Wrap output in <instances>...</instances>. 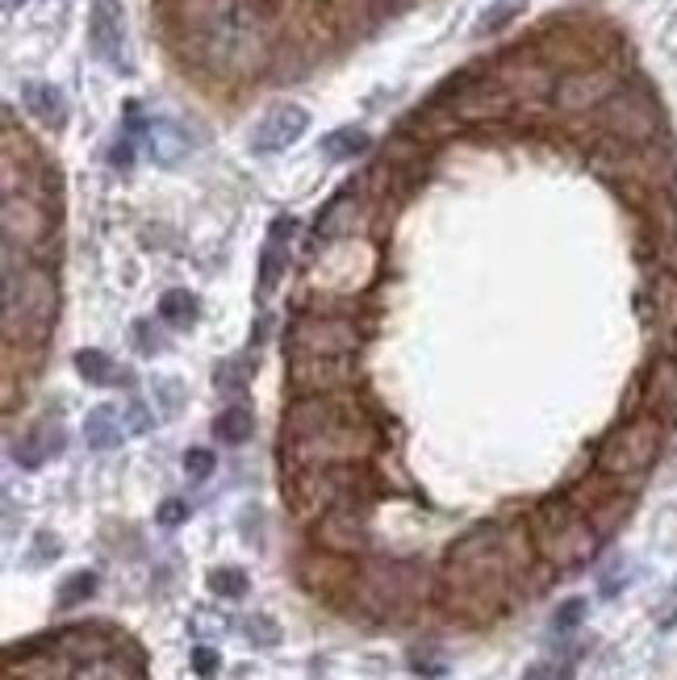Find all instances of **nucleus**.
I'll return each mask as SVG.
<instances>
[{
    "instance_id": "f257e3e1",
    "label": "nucleus",
    "mask_w": 677,
    "mask_h": 680,
    "mask_svg": "<svg viewBox=\"0 0 677 680\" xmlns=\"http://www.w3.org/2000/svg\"><path fill=\"white\" fill-rule=\"evenodd\" d=\"M431 593H439V580L422 563L406 560H360V572L348 589L356 613L372 622H401Z\"/></svg>"
},
{
    "instance_id": "f03ea898",
    "label": "nucleus",
    "mask_w": 677,
    "mask_h": 680,
    "mask_svg": "<svg viewBox=\"0 0 677 680\" xmlns=\"http://www.w3.org/2000/svg\"><path fill=\"white\" fill-rule=\"evenodd\" d=\"M527 534L536 543V556L556 572H574L581 563L594 560L598 551V530L590 527V518L577 510L569 497H548L536 510L527 513Z\"/></svg>"
},
{
    "instance_id": "7ed1b4c3",
    "label": "nucleus",
    "mask_w": 677,
    "mask_h": 680,
    "mask_svg": "<svg viewBox=\"0 0 677 680\" xmlns=\"http://www.w3.org/2000/svg\"><path fill=\"white\" fill-rule=\"evenodd\" d=\"M657 456H660V422L657 418H631L619 430H610L607 442L594 456V468L610 480H627L648 472Z\"/></svg>"
},
{
    "instance_id": "20e7f679",
    "label": "nucleus",
    "mask_w": 677,
    "mask_h": 680,
    "mask_svg": "<svg viewBox=\"0 0 677 680\" xmlns=\"http://www.w3.org/2000/svg\"><path fill=\"white\" fill-rule=\"evenodd\" d=\"M348 422H365L360 409L351 406V397H339V392L297 397L293 406L285 409V442L318 439V434H330V430H339Z\"/></svg>"
},
{
    "instance_id": "39448f33",
    "label": "nucleus",
    "mask_w": 677,
    "mask_h": 680,
    "mask_svg": "<svg viewBox=\"0 0 677 680\" xmlns=\"http://www.w3.org/2000/svg\"><path fill=\"white\" fill-rule=\"evenodd\" d=\"M126 647H130V639H126L122 630L104 627V622H80V627H68L59 630V634H51V656L63 660L68 668L88 660H104V656H118Z\"/></svg>"
},
{
    "instance_id": "423d86ee",
    "label": "nucleus",
    "mask_w": 677,
    "mask_h": 680,
    "mask_svg": "<svg viewBox=\"0 0 677 680\" xmlns=\"http://www.w3.org/2000/svg\"><path fill=\"white\" fill-rule=\"evenodd\" d=\"M313 547L330 551V556H368V522L365 506H335L313 522Z\"/></svg>"
},
{
    "instance_id": "0eeeda50",
    "label": "nucleus",
    "mask_w": 677,
    "mask_h": 680,
    "mask_svg": "<svg viewBox=\"0 0 677 680\" xmlns=\"http://www.w3.org/2000/svg\"><path fill=\"white\" fill-rule=\"evenodd\" d=\"M348 380H356L351 356H289V384L297 389V397L339 392Z\"/></svg>"
},
{
    "instance_id": "6e6552de",
    "label": "nucleus",
    "mask_w": 677,
    "mask_h": 680,
    "mask_svg": "<svg viewBox=\"0 0 677 680\" xmlns=\"http://www.w3.org/2000/svg\"><path fill=\"white\" fill-rule=\"evenodd\" d=\"M356 572H360V563L356 560H348V556H330V551H318V547H313L310 556L297 560V580H301L313 597L348 593Z\"/></svg>"
},
{
    "instance_id": "1a4fd4ad",
    "label": "nucleus",
    "mask_w": 677,
    "mask_h": 680,
    "mask_svg": "<svg viewBox=\"0 0 677 680\" xmlns=\"http://www.w3.org/2000/svg\"><path fill=\"white\" fill-rule=\"evenodd\" d=\"M88 42L101 63H109L113 71H130L126 59V13L118 0H97L92 18H88Z\"/></svg>"
},
{
    "instance_id": "9d476101",
    "label": "nucleus",
    "mask_w": 677,
    "mask_h": 680,
    "mask_svg": "<svg viewBox=\"0 0 677 680\" xmlns=\"http://www.w3.org/2000/svg\"><path fill=\"white\" fill-rule=\"evenodd\" d=\"M285 342H289V356H351L360 339H356V330L344 322L310 318V322H297Z\"/></svg>"
},
{
    "instance_id": "9b49d317",
    "label": "nucleus",
    "mask_w": 677,
    "mask_h": 680,
    "mask_svg": "<svg viewBox=\"0 0 677 680\" xmlns=\"http://www.w3.org/2000/svg\"><path fill=\"white\" fill-rule=\"evenodd\" d=\"M306 130H310V113H306L301 104H293V101H280L260 118L256 134H251V147H256L260 154L289 151V147H293Z\"/></svg>"
},
{
    "instance_id": "f8f14e48",
    "label": "nucleus",
    "mask_w": 677,
    "mask_h": 680,
    "mask_svg": "<svg viewBox=\"0 0 677 680\" xmlns=\"http://www.w3.org/2000/svg\"><path fill=\"white\" fill-rule=\"evenodd\" d=\"M68 680H142V656L139 647L130 643L118 656H104V660H88L68 668Z\"/></svg>"
},
{
    "instance_id": "ddd939ff",
    "label": "nucleus",
    "mask_w": 677,
    "mask_h": 680,
    "mask_svg": "<svg viewBox=\"0 0 677 680\" xmlns=\"http://www.w3.org/2000/svg\"><path fill=\"white\" fill-rule=\"evenodd\" d=\"M21 104H26L30 118L42 121V126H51V130H59V126L68 121V97H63V88L42 84V80L21 84Z\"/></svg>"
},
{
    "instance_id": "4468645a",
    "label": "nucleus",
    "mask_w": 677,
    "mask_h": 680,
    "mask_svg": "<svg viewBox=\"0 0 677 680\" xmlns=\"http://www.w3.org/2000/svg\"><path fill=\"white\" fill-rule=\"evenodd\" d=\"M297 234V221L293 218H277L272 221V234L263 242V259H260V292H277V280L285 272V263H289V251H285V239H293Z\"/></svg>"
},
{
    "instance_id": "2eb2a0df",
    "label": "nucleus",
    "mask_w": 677,
    "mask_h": 680,
    "mask_svg": "<svg viewBox=\"0 0 677 680\" xmlns=\"http://www.w3.org/2000/svg\"><path fill=\"white\" fill-rule=\"evenodd\" d=\"M147 142H151V159H156V163H163V168L180 163V159L192 151L189 134H185L176 121H151V134H147Z\"/></svg>"
},
{
    "instance_id": "dca6fc26",
    "label": "nucleus",
    "mask_w": 677,
    "mask_h": 680,
    "mask_svg": "<svg viewBox=\"0 0 677 680\" xmlns=\"http://www.w3.org/2000/svg\"><path fill=\"white\" fill-rule=\"evenodd\" d=\"M63 447V430H59V422H38L34 434H26V439L18 442V463H26V468H38V463H47Z\"/></svg>"
},
{
    "instance_id": "f3484780",
    "label": "nucleus",
    "mask_w": 677,
    "mask_h": 680,
    "mask_svg": "<svg viewBox=\"0 0 677 680\" xmlns=\"http://www.w3.org/2000/svg\"><path fill=\"white\" fill-rule=\"evenodd\" d=\"M84 442L92 451H109L122 442V413L113 406H97L84 422Z\"/></svg>"
},
{
    "instance_id": "a211bd4d",
    "label": "nucleus",
    "mask_w": 677,
    "mask_h": 680,
    "mask_svg": "<svg viewBox=\"0 0 677 680\" xmlns=\"http://www.w3.org/2000/svg\"><path fill=\"white\" fill-rule=\"evenodd\" d=\"M372 147V138L365 130H356V126H344V130H335V134L322 138V154L335 159V163H344V159H356V154H365Z\"/></svg>"
},
{
    "instance_id": "6ab92c4d",
    "label": "nucleus",
    "mask_w": 677,
    "mask_h": 680,
    "mask_svg": "<svg viewBox=\"0 0 677 680\" xmlns=\"http://www.w3.org/2000/svg\"><path fill=\"white\" fill-rule=\"evenodd\" d=\"M251 430H256V418H251V409H243V406L222 409L218 422H213V434H218L222 442H230V447L251 439Z\"/></svg>"
},
{
    "instance_id": "aec40b11",
    "label": "nucleus",
    "mask_w": 677,
    "mask_h": 680,
    "mask_svg": "<svg viewBox=\"0 0 677 680\" xmlns=\"http://www.w3.org/2000/svg\"><path fill=\"white\" fill-rule=\"evenodd\" d=\"M159 318L168 326H189L197 318V297L189 289H172L159 297Z\"/></svg>"
},
{
    "instance_id": "412c9836",
    "label": "nucleus",
    "mask_w": 677,
    "mask_h": 680,
    "mask_svg": "<svg viewBox=\"0 0 677 680\" xmlns=\"http://www.w3.org/2000/svg\"><path fill=\"white\" fill-rule=\"evenodd\" d=\"M627 510H631V497L615 493L610 501H603L594 513H586V518H590V527L598 530V539H610V534H615V527L627 518Z\"/></svg>"
},
{
    "instance_id": "4be33fe9",
    "label": "nucleus",
    "mask_w": 677,
    "mask_h": 680,
    "mask_svg": "<svg viewBox=\"0 0 677 680\" xmlns=\"http://www.w3.org/2000/svg\"><path fill=\"white\" fill-rule=\"evenodd\" d=\"M247 380H251V359H243V356L222 359L218 372H213V384L222 392H230V397H239V392L247 389Z\"/></svg>"
},
{
    "instance_id": "5701e85b",
    "label": "nucleus",
    "mask_w": 677,
    "mask_h": 680,
    "mask_svg": "<svg viewBox=\"0 0 677 680\" xmlns=\"http://www.w3.org/2000/svg\"><path fill=\"white\" fill-rule=\"evenodd\" d=\"M522 9H527V0H494L486 13H481V21H477V34H498L502 26H510V21L519 18Z\"/></svg>"
},
{
    "instance_id": "b1692460",
    "label": "nucleus",
    "mask_w": 677,
    "mask_h": 680,
    "mask_svg": "<svg viewBox=\"0 0 677 680\" xmlns=\"http://www.w3.org/2000/svg\"><path fill=\"white\" fill-rule=\"evenodd\" d=\"M76 372L84 376L88 384H109L118 376V368H113V359L104 356V351H80L76 356Z\"/></svg>"
},
{
    "instance_id": "393cba45",
    "label": "nucleus",
    "mask_w": 677,
    "mask_h": 680,
    "mask_svg": "<svg viewBox=\"0 0 677 680\" xmlns=\"http://www.w3.org/2000/svg\"><path fill=\"white\" fill-rule=\"evenodd\" d=\"M653 401H660L665 409H677V363L674 359H660L653 368Z\"/></svg>"
},
{
    "instance_id": "a878e982",
    "label": "nucleus",
    "mask_w": 677,
    "mask_h": 680,
    "mask_svg": "<svg viewBox=\"0 0 677 680\" xmlns=\"http://www.w3.org/2000/svg\"><path fill=\"white\" fill-rule=\"evenodd\" d=\"M97 593V577L92 572H76V577L63 580V589H59V610H71V606H80L88 597Z\"/></svg>"
},
{
    "instance_id": "bb28decb",
    "label": "nucleus",
    "mask_w": 677,
    "mask_h": 680,
    "mask_svg": "<svg viewBox=\"0 0 677 680\" xmlns=\"http://www.w3.org/2000/svg\"><path fill=\"white\" fill-rule=\"evenodd\" d=\"M209 589L218 597H230V601H235V597L247 593V577L239 568H213V572H209Z\"/></svg>"
},
{
    "instance_id": "cd10ccee",
    "label": "nucleus",
    "mask_w": 677,
    "mask_h": 680,
    "mask_svg": "<svg viewBox=\"0 0 677 680\" xmlns=\"http://www.w3.org/2000/svg\"><path fill=\"white\" fill-rule=\"evenodd\" d=\"M522 680H574V663L569 660H539L522 672Z\"/></svg>"
},
{
    "instance_id": "c85d7f7f",
    "label": "nucleus",
    "mask_w": 677,
    "mask_h": 680,
    "mask_svg": "<svg viewBox=\"0 0 677 680\" xmlns=\"http://www.w3.org/2000/svg\"><path fill=\"white\" fill-rule=\"evenodd\" d=\"M247 639L256 647H277L280 643V627L272 622V618H247Z\"/></svg>"
},
{
    "instance_id": "c756f323",
    "label": "nucleus",
    "mask_w": 677,
    "mask_h": 680,
    "mask_svg": "<svg viewBox=\"0 0 677 680\" xmlns=\"http://www.w3.org/2000/svg\"><path fill=\"white\" fill-rule=\"evenodd\" d=\"M581 618H586V601H581V597H569V601H565V606L552 613V627L565 634V630H574Z\"/></svg>"
},
{
    "instance_id": "7c9ffc66",
    "label": "nucleus",
    "mask_w": 677,
    "mask_h": 680,
    "mask_svg": "<svg viewBox=\"0 0 677 680\" xmlns=\"http://www.w3.org/2000/svg\"><path fill=\"white\" fill-rule=\"evenodd\" d=\"M209 472H213V456H209V451H201V447H192L189 456H185V477L206 480Z\"/></svg>"
},
{
    "instance_id": "2f4dec72",
    "label": "nucleus",
    "mask_w": 677,
    "mask_h": 680,
    "mask_svg": "<svg viewBox=\"0 0 677 680\" xmlns=\"http://www.w3.org/2000/svg\"><path fill=\"white\" fill-rule=\"evenodd\" d=\"M192 668H197V677H218V668H222V660H218V651L213 647H197L192 651Z\"/></svg>"
},
{
    "instance_id": "473e14b6",
    "label": "nucleus",
    "mask_w": 677,
    "mask_h": 680,
    "mask_svg": "<svg viewBox=\"0 0 677 680\" xmlns=\"http://www.w3.org/2000/svg\"><path fill=\"white\" fill-rule=\"evenodd\" d=\"M159 522H163V527L189 522V506H185V501H163V506H159Z\"/></svg>"
},
{
    "instance_id": "72a5a7b5",
    "label": "nucleus",
    "mask_w": 677,
    "mask_h": 680,
    "mask_svg": "<svg viewBox=\"0 0 677 680\" xmlns=\"http://www.w3.org/2000/svg\"><path fill=\"white\" fill-rule=\"evenodd\" d=\"M147 426H151V418H147V409H142V406H130V430H135V434H142Z\"/></svg>"
},
{
    "instance_id": "f704fd0d",
    "label": "nucleus",
    "mask_w": 677,
    "mask_h": 680,
    "mask_svg": "<svg viewBox=\"0 0 677 680\" xmlns=\"http://www.w3.org/2000/svg\"><path fill=\"white\" fill-rule=\"evenodd\" d=\"M139 342H142V351H159V347H163V339L151 334V326H139Z\"/></svg>"
}]
</instances>
